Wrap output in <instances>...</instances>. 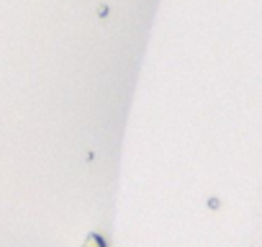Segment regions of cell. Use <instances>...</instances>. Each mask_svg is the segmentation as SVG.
I'll return each instance as SVG.
<instances>
[{
  "instance_id": "obj_1",
  "label": "cell",
  "mask_w": 262,
  "mask_h": 247,
  "mask_svg": "<svg viewBox=\"0 0 262 247\" xmlns=\"http://www.w3.org/2000/svg\"><path fill=\"white\" fill-rule=\"evenodd\" d=\"M82 247H108V242H105L100 234H95V232H93V234H88V237H85Z\"/></svg>"
},
{
  "instance_id": "obj_2",
  "label": "cell",
  "mask_w": 262,
  "mask_h": 247,
  "mask_svg": "<svg viewBox=\"0 0 262 247\" xmlns=\"http://www.w3.org/2000/svg\"><path fill=\"white\" fill-rule=\"evenodd\" d=\"M95 13H98L100 18H105V16H108V6H98V11H95Z\"/></svg>"
}]
</instances>
